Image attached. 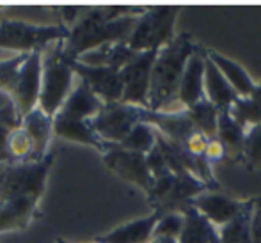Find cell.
I'll return each instance as SVG.
<instances>
[{
  "mask_svg": "<svg viewBox=\"0 0 261 243\" xmlns=\"http://www.w3.org/2000/svg\"><path fill=\"white\" fill-rule=\"evenodd\" d=\"M139 14L130 6L86 7L82 16L69 27V36L64 41V57L76 61L80 55L98 46L126 43Z\"/></svg>",
  "mask_w": 261,
  "mask_h": 243,
  "instance_id": "obj_1",
  "label": "cell"
},
{
  "mask_svg": "<svg viewBox=\"0 0 261 243\" xmlns=\"http://www.w3.org/2000/svg\"><path fill=\"white\" fill-rule=\"evenodd\" d=\"M197 43L192 34L181 32L169 45L158 50L151 71V87H149L148 110L158 112L162 106L176 99L178 87L190 55L197 50Z\"/></svg>",
  "mask_w": 261,
  "mask_h": 243,
  "instance_id": "obj_2",
  "label": "cell"
},
{
  "mask_svg": "<svg viewBox=\"0 0 261 243\" xmlns=\"http://www.w3.org/2000/svg\"><path fill=\"white\" fill-rule=\"evenodd\" d=\"M75 82L76 76L64 57V41L50 45L43 50V82L38 109L54 119L73 91Z\"/></svg>",
  "mask_w": 261,
  "mask_h": 243,
  "instance_id": "obj_3",
  "label": "cell"
},
{
  "mask_svg": "<svg viewBox=\"0 0 261 243\" xmlns=\"http://www.w3.org/2000/svg\"><path fill=\"white\" fill-rule=\"evenodd\" d=\"M68 36L69 29L62 21L54 25H34L11 18L0 20V51L7 53L43 51L54 43L66 41Z\"/></svg>",
  "mask_w": 261,
  "mask_h": 243,
  "instance_id": "obj_4",
  "label": "cell"
},
{
  "mask_svg": "<svg viewBox=\"0 0 261 243\" xmlns=\"http://www.w3.org/2000/svg\"><path fill=\"white\" fill-rule=\"evenodd\" d=\"M54 160V153H48L39 161L6 165L0 174V202L13 197H34L39 201L46 188Z\"/></svg>",
  "mask_w": 261,
  "mask_h": 243,
  "instance_id": "obj_5",
  "label": "cell"
},
{
  "mask_svg": "<svg viewBox=\"0 0 261 243\" xmlns=\"http://www.w3.org/2000/svg\"><path fill=\"white\" fill-rule=\"evenodd\" d=\"M178 18L176 7L162 6V7H148L137 18L126 45L135 51L160 50L176 38L174 25Z\"/></svg>",
  "mask_w": 261,
  "mask_h": 243,
  "instance_id": "obj_6",
  "label": "cell"
},
{
  "mask_svg": "<svg viewBox=\"0 0 261 243\" xmlns=\"http://www.w3.org/2000/svg\"><path fill=\"white\" fill-rule=\"evenodd\" d=\"M142 110L128 103H107L96 117L89 121L94 133L107 144H119L130 130L142 121Z\"/></svg>",
  "mask_w": 261,
  "mask_h": 243,
  "instance_id": "obj_7",
  "label": "cell"
},
{
  "mask_svg": "<svg viewBox=\"0 0 261 243\" xmlns=\"http://www.w3.org/2000/svg\"><path fill=\"white\" fill-rule=\"evenodd\" d=\"M156 53V50L141 51L135 55L134 61H130L121 69V78H123V99L121 101L123 103L148 110L151 71Z\"/></svg>",
  "mask_w": 261,
  "mask_h": 243,
  "instance_id": "obj_8",
  "label": "cell"
},
{
  "mask_svg": "<svg viewBox=\"0 0 261 243\" xmlns=\"http://www.w3.org/2000/svg\"><path fill=\"white\" fill-rule=\"evenodd\" d=\"M101 156H103V164L107 167L114 174L123 178L124 181L134 183L139 188L144 190L146 194L153 188L155 179H153L151 172H149L146 154L128 151L119 144H107Z\"/></svg>",
  "mask_w": 261,
  "mask_h": 243,
  "instance_id": "obj_9",
  "label": "cell"
},
{
  "mask_svg": "<svg viewBox=\"0 0 261 243\" xmlns=\"http://www.w3.org/2000/svg\"><path fill=\"white\" fill-rule=\"evenodd\" d=\"M43 82V51H32L27 55L20 68L18 82L13 91V99L16 103L18 112L21 117L27 116L39 105Z\"/></svg>",
  "mask_w": 261,
  "mask_h": 243,
  "instance_id": "obj_10",
  "label": "cell"
},
{
  "mask_svg": "<svg viewBox=\"0 0 261 243\" xmlns=\"http://www.w3.org/2000/svg\"><path fill=\"white\" fill-rule=\"evenodd\" d=\"M69 66L76 78L82 80L105 105L119 103L123 99V78L119 69L105 66H86L79 61H69Z\"/></svg>",
  "mask_w": 261,
  "mask_h": 243,
  "instance_id": "obj_11",
  "label": "cell"
},
{
  "mask_svg": "<svg viewBox=\"0 0 261 243\" xmlns=\"http://www.w3.org/2000/svg\"><path fill=\"white\" fill-rule=\"evenodd\" d=\"M252 202H254V199L237 201V199L217 194L215 190H208V192L197 195L192 201V206L215 229H220V227L233 222L234 219H238L244 211H247L252 206Z\"/></svg>",
  "mask_w": 261,
  "mask_h": 243,
  "instance_id": "obj_12",
  "label": "cell"
},
{
  "mask_svg": "<svg viewBox=\"0 0 261 243\" xmlns=\"http://www.w3.org/2000/svg\"><path fill=\"white\" fill-rule=\"evenodd\" d=\"M204 68H206V50L197 46V50L190 55L187 62L176 94L178 101L185 109L196 105L199 99L204 98Z\"/></svg>",
  "mask_w": 261,
  "mask_h": 243,
  "instance_id": "obj_13",
  "label": "cell"
},
{
  "mask_svg": "<svg viewBox=\"0 0 261 243\" xmlns=\"http://www.w3.org/2000/svg\"><path fill=\"white\" fill-rule=\"evenodd\" d=\"M105 103L101 101L82 80L76 78L75 87L66 98L64 105L57 112V116L69 117V119H79V121H91L93 117L98 116Z\"/></svg>",
  "mask_w": 261,
  "mask_h": 243,
  "instance_id": "obj_14",
  "label": "cell"
},
{
  "mask_svg": "<svg viewBox=\"0 0 261 243\" xmlns=\"http://www.w3.org/2000/svg\"><path fill=\"white\" fill-rule=\"evenodd\" d=\"M160 213L151 211L149 215L142 217V219L132 220L123 226L116 227L110 233L100 234L94 238L98 243H149L153 236V229L156 226V220Z\"/></svg>",
  "mask_w": 261,
  "mask_h": 243,
  "instance_id": "obj_15",
  "label": "cell"
},
{
  "mask_svg": "<svg viewBox=\"0 0 261 243\" xmlns=\"http://www.w3.org/2000/svg\"><path fill=\"white\" fill-rule=\"evenodd\" d=\"M21 128L29 133L32 141V158L31 161H39L48 154L50 139L54 135V119L48 117L41 109H34L23 116Z\"/></svg>",
  "mask_w": 261,
  "mask_h": 243,
  "instance_id": "obj_16",
  "label": "cell"
},
{
  "mask_svg": "<svg viewBox=\"0 0 261 243\" xmlns=\"http://www.w3.org/2000/svg\"><path fill=\"white\" fill-rule=\"evenodd\" d=\"M38 204L34 197H13L0 202V233L25 229L34 220Z\"/></svg>",
  "mask_w": 261,
  "mask_h": 243,
  "instance_id": "obj_17",
  "label": "cell"
},
{
  "mask_svg": "<svg viewBox=\"0 0 261 243\" xmlns=\"http://www.w3.org/2000/svg\"><path fill=\"white\" fill-rule=\"evenodd\" d=\"M204 98L208 101H212L213 105L220 110H229L234 105L238 94L234 93V89L229 86L224 75L219 71L215 64L208 59L206 55V68H204Z\"/></svg>",
  "mask_w": 261,
  "mask_h": 243,
  "instance_id": "obj_18",
  "label": "cell"
},
{
  "mask_svg": "<svg viewBox=\"0 0 261 243\" xmlns=\"http://www.w3.org/2000/svg\"><path fill=\"white\" fill-rule=\"evenodd\" d=\"M139 51L132 50L126 43H110L80 55L76 61L86 66H105V68L123 69L130 61H134Z\"/></svg>",
  "mask_w": 261,
  "mask_h": 243,
  "instance_id": "obj_19",
  "label": "cell"
},
{
  "mask_svg": "<svg viewBox=\"0 0 261 243\" xmlns=\"http://www.w3.org/2000/svg\"><path fill=\"white\" fill-rule=\"evenodd\" d=\"M54 135H57V137H61V139H66V141L91 146L100 151L101 154H103V151L107 147V142H103L94 133L89 121H79V119H69V117L55 116L54 117Z\"/></svg>",
  "mask_w": 261,
  "mask_h": 243,
  "instance_id": "obj_20",
  "label": "cell"
},
{
  "mask_svg": "<svg viewBox=\"0 0 261 243\" xmlns=\"http://www.w3.org/2000/svg\"><path fill=\"white\" fill-rule=\"evenodd\" d=\"M208 59L213 62V64L219 68V71L224 75V78L229 82V86L234 89V93L240 98H247L252 94L256 84L252 82L251 75L245 71V68L242 64H238L237 61L226 57V55L219 53L215 50H206Z\"/></svg>",
  "mask_w": 261,
  "mask_h": 243,
  "instance_id": "obj_21",
  "label": "cell"
},
{
  "mask_svg": "<svg viewBox=\"0 0 261 243\" xmlns=\"http://www.w3.org/2000/svg\"><path fill=\"white\" fill-rule=\"evenodd\" d=\"M245 133H247V130L231 116L229 110H220L215 137L222 141V144L227 149V154L237 161H244Z\"/></svg>",
  "mask_w": 261,
  "mask_h": 243,
  "instance_id": "obj_22",
  "label": "cell"
},
{
  "mask_svg": "<svg viewBox=\"0 0 261 243\" xmlns=\"http://www.w3.org/2000/svg\"><path fill=\"white\" fill-rule=\"evenodd\" d=\"M183 217H185V226L181 236L178 238L179 243H212L217 229L192 204L183 209Z\"/></svg>",
  "mask_w": 261,
  "mask_h": 243,
  "instance_id": "obj_23",
  "label": "cell"
},
{
  "mask_svg": "<svg viewBox=\"0 0 261 243\" xmlns=\"http://www.w3.org/2000/svg\"><path fill=\"white\" fill-rule=\"evenodd\" d=\"M229 114L247 130L261 124V84H256L251 96L238 98L229 109Z\"/></svg>",
  "mask_w": 261,
  "mask_h": 243,
  "instance_id": "obj_24",
  "label": "cell"
},
{
  "mask_svg": "<svg viewBox=\"0 0 261 243\" xmlns=\"http://www.w3.org/2000/svg\"><path fill=\"white\" fill-rule=\"evenodd\" d=\"M187 116H189L190 123L194 124L197 131L208 135L210 139L217 135V121H219V109L208 101L206 98L199 99L196 105L187 109Z\"/></svg>",
  "mask_w": 261,
  "mask_h": 243,
  "instance_id": "obj_25",
  "label": "cell"
},
{
  "mask_svg": "<svg viewBox=\"0 0 261 243\" xmlns=\"http://www.w3.org/2000/svg\"><path fill=\"white\" fill-rule=\"evenodd\" d=\"M119 146H123L124 149L134 151L139 154H148L153 147L156 146V130L151 124L144 123H137L134 128L130 130V133L119 142Z\"/></svg>",
  "mask_w": 261,
  "mask_h": 243,
  "instance_id": "obj_26",
  "label": "cell"
},
{
  "mask_svg": "<svg viewBox=\"0 0 261 243\" xmlns=\"http://www.w3.org/2000/svg\"><path fill=\"white\" fill-rule=\"evenodd\" d=\"M254 206V202H252ZM252 206L247 211L242 213L238 219L229 222L227 226L217 229L220 243H252L251 240V213Z\"/></svg>",
  "mask_w": 261,
  "mask_h": 243,
  "instance_id": "obj_27",
  "label": "cell"
},
{
  "mask_svg": "<svg viewBox=\"0 0 261 243\" xmlns=\"http://www.w3.org/2000/svg\"><path fill=\"white\" fill-rule=\"evenodd\" d=\"M7 153H9L11 164H25L32 158V141L29 133L21 126L9 131L7 137Z\"/></svg>",
  "mask_w": 261,
  "mask_h": 243,
  "instance_id": "obj_28",
  "label": "cell"
},
{
  "mask_svg": "<svg viewBox=\"0 0 261 243\" xmlns=\"http://www.w3.org/2000/svg\"><path fill=\"white\" fill-rule=\"evenodd\" d=\"M29 53H13L9 57L0 59V91L7 94H13L14 86L18 82L20 68Z\"/></svg>",
  "mask_w": 261,
  "mask_h": 243,
  "instance_id": "obj_29",
  "label": "cell"
},
{
  "mask_svg": "<svg viewBox=\"0 0 261 243\" xmlns=\"http://www.w3.org/2000/svg\"><path fill=\"white\" fill-rule=\"evenodd\" d=\"M244 165L251 171L261 169V124L247 128L245 133V149H244Z\"/></svg>",
  "mask_w": 261,
  "mask_h": 243,
  "instance_id": "obj_30",
  "label": "cell"
},
{
  "mask_svg": "<svg viewBox=\"0 0 261 243\" xmlns=\"http://www.w3.org/2000/svg\"><path fill=\"white\" fill-rule=\"evenodd\" d=\"M183 226H185V217L183 211H172V213H164L158 217L156 226L153 229V236H169L178 240L181 236Z\"/></svg>",
  "mask_w": 261,
  "mask_h": 243,
  "instance_id": "obj_31",
  "label": "cell"
},
{
  "mask_svg": "<svg viewBox=\"0 0 261 243\" xmlns=\"http://www.w3.org/2000/svg\"><path fill=\"white\" fill-rule=\"evenodd\" d=\"M21 119L23 117L18 112L13 96L0 91V126L7 128V130H14V128L21 126Z\"/></svg>",
  "mask_w": 261,
  "mask_h": 243,
  "instance_id": "obj_32",
  "label": "cell"
},
{
  "mask_svg": "<svg viewBox=\"0 0 261 243\" xmlns=\"http://www.w3.org/2000/svg\"><path fill=\"white\" fill-rule=\"evenodd\" d=\"M146 161H148V167H149V172H151L153 179H160V178H165V176L172 174L158 146H155L146 154Z\"/></svg>",
  "mask_w": 261,
  "mask_h": 243,
  "instance_id": "obj_33",
  "label": "cell"
},
{
  "mask_svg": "<svg viewBox=\"0 0 261 243\" xmlns=\"http://www.w3.org/2000/svg\"><path fill=\"white\" fill-rule=\"evenodd\" d=\"M208 141L210 137L204 133H201V131H192V133L189 135V139L185 141V149L189 151L192 156L196 158H204V153H206V146H208Z\"/></svg>",
  "mask_w": 261,
  "mask_h": 243,
  "instance_id": "obj_34",
  "label": "cell"
},
{
  "mask_svg": "<svg viewBox=\"0 0 261 243\" xmlns=\"http://www.w3.org/2000/svg\"><path fill=\"white\" fill-rule=\"evenodd\" d=\"M226 156H227V149H226V146L222 144V141H220L219 137L210 139L208 146H206V153H204V158H206L208 164L210 165L219 164V161H222Z\"/></svg>",
  "mask_w": 261,
  "mask_h": 243,
  "instance_id": "obj_35",
  "label": "cell"
},
{
  "mask_svg": "<svg viewBox=\"0 0 261 243\" xmlns=\"http://www.w3.org/2000/svg\"><path fill=\"white\" fill-rule=\"evenodd\" d=\"M251 240L252 243H261V199H254V206H252Z\"/></svg>",
  "mask_w": 261,
  "mask_h": 243,
  "instance_id": "obj_36",
  "label": "cell"
},
{
  "mask_svg": "<svg viewBox=\"0 0 261 243\" xmlns=\"http://www.w3.org/2000/svg\"><path fill=\"white\" fill-rule=\"evenodd\" d=\"M9 131L7 128L0 126V164H11V158L9 153H7V137H9Z\"/></svg>",
  "mask_w": 261,
  "mask_h": 243,
  "instance_id": "obj_37",
  "label": "cell"
},
{
  "mask_svg": "<svg viewBox=\"0 0 261 243\" xmlns=\"http://www.w3.org/2000/svg\"><path fill=\"white\" fill-rule=\"evenodd\" d=\"M149 243H179L176 238H169V236H151Z\"/></svg>",
  "mask_w": 261,
  "mask_h": 243,
  "instance_id": "obj_38",
  "label": "cell"
},
{
  "mask_svg": "<svg viewBox=\"0 0 261 243\" xmlns=\"http://www.w3.org/2000/svg\"><path fill=\"white\" fill-rule=\"evenodd\" d=\"M212 243H220V240H219V234H213V238H212Z\"/></svg>",
  "mask_w": 261,
  "mask_h": 243,
  "instance_id": "obj_39",
  "label": "cell"
},
{
  "mask_svg": "<svg viewBox=\"0 0 261 243\" xmlns=\"http://www.w3.org/2000/svg\"><path fill=\"white\" fill-rule=\"evenodd\" d=\"M2 55H9L7 51H0V59H2Z\"/></svg>",
  "mask_w": 261,
  "mask_h": 243,
  "instance_id": "obj_40",
  "label": "cell"
},
{
  "mask_svg": "<svg viewBox=\"0 0 261 243\" xmlns=\"http://www.w3.org/2000/svg\"><path fill=\"white\" fill-rule=\"evenodd\" d=\"M55 243H66V241H64V240H61V238H59V240L55 241Z\"/></svg>",
  "mask_w": 261,
  "mask_h": 243,
  "instance_id": "obj_41",
  "label": "cell"
},
{
  "mask_svg": "<svg viewBox=\"0 0 261 243\" xmlns=\"http://www.w3.org/2000/svg\"><path fill=\"white\" fill-rule=\"evenodd\" d=\"M89 243H98V241H94V240H93V241H89Z\"/></svg>",
  "mask_w": 261,
  "mask_h": 243,
  "instance_id": "obj_42",
  "label": "cell"
}]
</instances>
